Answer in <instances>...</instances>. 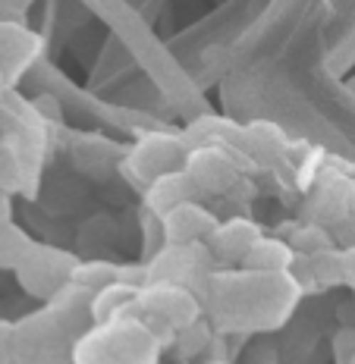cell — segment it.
<instances>
[{
  "mask_svg": "<svg viewBox=\"0 0 355 364\" xmlns=\"http://www.w3.org/2000/svg\"><path fill=\"white\" fill-rule=\"evenodd\" d=\"M302 295L292 273L214 270L205 289V305L221 330H274L290 317Z\"/></svg>",
  "mask_w": 355,
  "mask_h": 364,
  "instance_id": "obj_1",
  "label": "cell"
},
{
  "mask_svg": "<svg viewBox=\"0 0 355 364\" xmlns=\"http://www.w3.org/2000/svg\"><path fill=\"white\" fill-rule=\"evenodd\" d=\"M157 352H161V343L142 321L139 311L120 321L97 323L75 343L73 358L75 364H157Z\"/></svg>",
  "mask_w": 355,
  "mask_h": 364,
  "instance_id": "obj_2",
  "label": "cell"
},
{
  "mask_svg": "<svg viewBox=\"0 0 355 364\" xmlns=\"http://www.w3.org/2000/svg\"><path fill=\"white\" fill-rule=\"evenodd\" d=\"M189 151L192 148L186 145L183 132H145L126 154L123 173L145 192L154 179L167 176L173 170H186Z\"/></svg>",
  "mask_w": 355,
  "mask_h": 364,
  "instance_id": "obj_3",
  "label": "cell"
},
{
  "mask_svg": "<svg viewBox=\"0 0 355 364\" xmlns=\"http://www.w3.org/2000/svg\"><path fill=\"white\" fill-rule=\"evenodd\" d=\"M145 267L148 283H176L205 295L217 261L211 255L208 242H195V245H164L154 257H148Z\"/></svg>",
  "mask_w": 355,
  "mask_h": 364,
  "instance_id": "obj_4",
  "label": "cell"
},
{
  "mask_svg": "<svg viewBox=\"0 0 355 364\" xmlns=\"http://www.w3.org/2000/svg\"><path fill=\"white\" fill-rule=\"evenodd\" d=\"M75 267H79V261H75L70 252H63V248H57V245H41V242H38V245L32 248V255L16 267V277H19L22 289H26L28 295L51 301L63 286L73 283Z\"/></svg>",
  "mask_w": 355,
  "mask_h": 364,
  "instance_id": "obj_5",
  "label": "cell"
},
{
  "mask_svg": "<svg viewBox=\"0 0 355 364\" xmlns=\"http://www.w3.org/2000/svg\"><path fill=\"white\" fill-rule=\"evenodd\" d=\"M139 311L145 317L170 323L173 330H186L201 321V295L176 283H145L139 292Z\"/></svg>",
  "mask_w": 355,
  "mask_h": 364,
  "instance_id": "obj_6",
  "label": "cell"
},
{
  "mask_svg": "<svg viewBox=\"0 0 355 364\" xmlns=\"http://www.w3.org/2000/svg\"><path fill=\"white\" fill-rule=\"evenodd\" d=\"M189 176L201 188V195H226L239 182V148H223V145H205L192 148L186 161Z\"/></svg>",
  "mask_w": 355,
  "mask_h": 364,
  "instance_id": "obj_7",
  "label": "cell"
},
{
  "mask_svg": "<svg viewBox=\"0 0 355 364\" xmlns=\"http://www.w3.org/2000/svg\"><path fill=\"white\" fill-rule=\"evenodd\" d=\"M41 54V38L19 22L0 19V97H6L19 75Z\"/></svg>",
  "mask_w": 355,
  "mask_h": 364,
  "instance_id": "obj_8",
  "label": "cell"
},
{
  "mask_svg": "<svg viewBox=\"0 0 355 364\" xmlns=\"http://www.w3.org/2000/svg\"><path fill=\"white\" fill-rule=\"evenodd\" d=\"M92 305H95V292L79 286L73 279L70 286H63L54 299L48 301V311L51 317L60 323V330L66 333L70 339L79 343L85 333L95 330V317H92Z\"/></svg>",
  "mask_w": 355,
  "mask_h": 364,
  "instance_id": "obj_9",
  "label": "cell"
},
{
  "mask_svg": "<svg viewBox=\"0 0 355 364\" xmlns=\"http://www.w3.org/2000/svg\"><path fill=\"white\" fill-rule=\"evenodd\" d=\"M217 223H221V220L211 214L201 201L179 204V208H173L170 214L161 217L167 245H195V242H208L214 236Z\"/></svg>",
  "mask_w": 355,
  "mask_h": 364,
  "instance_id": "obj_10",
  "label": "cell"
},
{
  "mask_svg": "<svg viewBox=\"0 0 355 364\" xmlns=\"http://www.w3.org/2000/svg\"><path fill=\"white\" fill-rule=\"evenodd\" d=\"M264 236L261 226L248 217H230L223 223H217L214 236L208 239V248L214 255L217 264H243L245 255L258 245V239Z\"/></svg>",
  "mask_w": 355,
  "mask_h": 364,
  "instance_id": "obj_11",
  "label": "cell"
},
{
  "mask_svg": "<svg viewBox=\"0 0 355 364\" xmlns=\"http://www.w3.org/2000/svg\"><path fill=\"white\" fill-rule=\"evenodd\" d=\"M142 198H145V210L164 217V214H170L173 208H179V204L201 201L205 195H201V188L195 186V179L189 176V170H173L167 176L151 182L145 192H142Z\"/></svg>",
  "mask_w": 355,
  "mask_h": 364,
  "instance_id": "obj_12",
  "label": "cell"
},
{
  "mask_svg": "<svg viewBox=\"0 0 355 364\" xmlns=\"http://www.w3.org/2000/svg\"><path fill=\"white\" fill-rule=\"evenodd\" d=\"M239 151L245 154V161L267 166V164H277L283 154H290V141H286L280 126L258 119V123L243 126V132H239Z\"/></svg>",
  "mask_w": 355,
  "mask_h": 364,
  "instance_id": "obj_13",
  "label": "cell"
},
{
  "mask_svg": "<svg viewBox=\"0 0 355 364\" xmlns=\"http://www.w3.org/2000/svg\"><path fill=\"white\" fill-rule=\"evenodd\" d=\"M296 248L283 239H274V236H261L258 245L245 255V261L239 264L243 270H252V273H290L292 264H296Z\"/></svg>",
  "mask_w": 355,
  "mask_h": 364,
  "instance_id": "obj_14",
  "label": "cell"
},
{
  "mask_svg": "<svg viewBox=\"0 0 355 364\" xmlns=\"http://www.w3.org/2000/svg\"><path fill=\"white\" fill-rule=\"evenodd\" d=\"M239 132L243 126H233L223 117H205L195 119L183 129V139L189 148H205V145H223V148H239Z\"/></svg>",
  "mask_w": 355,
  "mask_h": 364,
  "instance_id": "obj_15",
  "label": "cell"
},
{
  "mask_svg": "<svg viewBox=\"0 0 355 364\" xmlns=\"http://www.w3.org/2000/svg\"><path fill=\"white\" fill-rule=\"evenodd\" d=\"M35 245H38V242L28 236L26 230H19L13 220H10V223H4V226H0V267L16 270L19 264L32 255Z\"/></svg>",
  "mask_w": 355,
  "mask_h": 364,
  "instance_id": "obj_16",
  "label": "cell"
},
{
  "mask_svg": "<svg viewBox=\"0 0 355 364\" xmlns=\"http://www.w3.org/2000/svg\"><path fill=\"white\" fill-rule=\"evenodd\" d=\"M334 239L337 236L327 230V226L312 223V220H308L305 226H299V230L290 236V245L296 248V255L312 257V255H318V252H327V248H334Z\"/></svg>",
  "mask_w": 355,
  "mask_h": 364,
  "instance_id": "obj_17",
  "label": "cell"
},
{
  "mask_svg": "<svg viewBox=\"0 0 355 364\" xmlns=\"http://www.w3.org/2000/svg\"><path fill=\"white\" fill-rule=\"evenodd\" d=\"M73 279L79 286H85V289L101 292V289H107V286L120 283V267L110 261H79Z\"/></svg>",
  "mask_w": 355,
  "mask_h": 364,
  "instance_id": "obj_18",
  "label": "cell"
},
{
  "mask_svg": "<svg viewBox=\"0 0 355 364\" xmlns=\"http://www.w3.org/2000/svg\"><path fill=\"white\" fill-rule=\"evenodd\" d=\"M314 273V283L318 286H337L346 283V270H343V248H327V252H318L308 257Z\"/></svg>",
  "mask_w": 355,
  "mask_h": 364,
  "instance_id": "obj_19",
  "label": "cell"
},
{
  "mask_svg": "<svg viewBox=\"0 0 355 364\" xmlns=\"http://www.w3.org/2000/svg\"><path fill=\"white\" fill-rule=\"evenodd\" d=\"M208 343H211V330H208L201 321H195L192 327L179 330V336H176V346H179V352H183L186 358H192V355L205 352Z\"/></svg>",
  "mask_w": 355,
  "mask_h": 364,
  "instance_id": "obj_20",
  "label": "cell"
},
{
  "mask_svg": "<svg viewBox=\"0 0 355 364\" xmlns=\"http://www.w3.org/2000/svg\"><path fill=\"white\" fill-rule=\"evenodd\" d=\"M334 236H337L339 242H343V248H352V245H355V210H352V214L343 220V223L337 226V230H334Z\"/></svg>",
  "mask_w": 355,
  "mask_h": 364,
  "instance_id": "obj_21",
  "label": "cell"
},
{
  "mask_svg": "<svg viewBox=\"0 0 355 364\" xmlns=\"http://www.w3.org/2000/svg\"><path fill=\"white\" fill-rule=\"evenodd\" d=\"M343 270H346V283L355 289V245L343 248Z\"/></svg>",
  "mask_w": 355,
  "mask_h": 364,
  "instance_id": "obj_22",
  "label": "cell"
},
{
  "mask_svg": "<svg viewBox=\"0 0 355 364\" xmlns=\"http://www.w3.org/2000/svg\"><path fill=\"white\" fill-rule=\"evenodd\" d=\"M10 223V192H0V226Z\"/></svg>",
  "mask_w": 355,
  "mask_h": 364,
  "instance_id": "obj_23",
  "label": "cell"
},
{
  "mask_svg": "<svg viewBox=\"0 0 355 364\" xmlns=\"http://www.w3.org/2000/svg\"><path fill=\"white\" fill-rule=\"evenodd\" d=\"M214 364H223V361H214Z\"/></svg>",
  "mask_w": 355,
  "mask_h": 364,
  "instance_id": "obj_24",
  "label": "cell"
}]
</instances>
